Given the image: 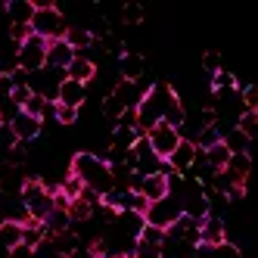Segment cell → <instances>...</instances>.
Instances as JSON below:
<instances>
[{
	"label": "cell",
	"mask_w": 258,
	"mask_h": 258,
	"mask_svg": "<svg viewBox=\"0 0 258 258\" xmlns=\"http://www.w3.org/2000/svg\"><path fill=\"white\" fill-rule=\"evenodd\" d=\"M72 174L84 183V190L97 193V196H106L109 190H115L112 168H109V162L97 153H75L72 156Z\"/></svg>",
	"instance_id": "obj_1"
},
{
	"label": "cell",
	"mask_w": 258,
	"mask_h": 258,
	"mask_svg": "<svg viewBox=\"0 0 258 258\" xmlns=\"http://www.w3.org/2000/svg\"><path fill=\"white\" fill-rule=\"evenodd\" d=\"M66 16L59 7H53V4H34V16H31V22H28V31L34 34V38H41V41H59L66 38Z\"/></svg>",
	"instance_id": "obj_2"
},
{
	"label": "cell",
	"mask_w": 258,
	"mask_h": 258,
	"mask_svg": "<svg viewBox=\"0 0 258 258\" xmlns=\"http://www.w3.org/2000/svg\"><path fill=\"white\" fill-rule=\"evenodd\" d=\"M22 209L31 221H41L44 224V218L56 209L53 206V190L38 177H25L22 180Z\"/></svg>",
	"instance_id": "obj_3"
},
{
	"label": "cell",
	"mask_w": 258,
	"mask_h": 258,
	"mask_svg": "<svg viewBox=\"0 0 258 258\" xmlns=\"http://www.w3.org/2000/svg\"><path fill=\"white\" fill-rule=\"evenodd\" d=\"M16 69H22L25 75H34V72L47 69V41L28 34V38L16 47Z\"/></svg>",
	"instance_id": "obj_4"
},
{
	"label": "cell",
	"mask_w": 258,
	"mask_h": 258,
	"mask_svg": "<svg viewBox=\"0 0 258 258\" xmlns=\"http://www.w3.org/2000/svg\"><path fill=\"white\" fill-rule=\"evenodd\" d=\"M183 212H180V202H177V196H165V199H159V202H150L146 206V212H143V221L150 227H159V230H168V227H174L177 224V218H180Z\"/></svg>",
	"instance_id": "obj_5"
},
{
	"label": "cell",
	"mask_w": 258,
	"mask_h": 258,
	"mask_svg": "<svg viewBox=\"0 0 258 258\" xmlns=\"http://www.w3.org/2000/svg\"><path fill=\"white\" fill-rule=\"evenodd\" d=\"M146 137V143H150V150L165 162V159H168L174 150H177V143L183 140L180 137V131H177V127H171V124H165V121H159L156 127H150V131H146L143 134Z\"/></svg>",
	"instance_id": "obj_6"
},
{
	"label": "cell",
	"mask_w": 258,
	"mask_h": 258,
	"mask_svg": "<svg viewBox=\"0 0 258 258\" xmlns=\"http://www.w3.org/2000/svg\"><path fill=\"white\" fill-rule=\"evenodd\" d=\"M134 193H140L146 202H159L171 193V174L168 171H159V174H150V177H140Z\"/></svg>",
	"instance_id": "obj_7"
},
{
	"label": "cell",
	"mask_w": 258,
	"mask_h": 258,
	"mask_svg": "<svg viewBox=\"0 0 258 258\" xmlns=\"http://www.w3.org/2000/svg\"><path fill=\"white\" fill-rule=\"evenodd\" d=\"M41 127H44V121H41V118H31V115H25L22 109H19V112H16V115L10 118V131H13V137L19 140V143L38 140V137H41Z\"/></svg>",
	"instance_id": "obj_8"
},
{
	"label": "cell",
	"mask_w": 258,
	"mask_h": 258,
	"mask_svg": "<svg viewBox=\"0 0 258 258\" xmlns=\"http://www.w3.org/2000/svg\"><path fill=\"white\" fill-rule=\"evenodd\" d=\"M87 100V84H78L72 78H62L56 87V103L59 106H72V109H81Z\"/></svg>",
	"instance_id": "obj_9"
},
{
	"label": "cell",
	"mask_w": 258,
	"mask_h": 258,
	"mask_svg": "<svg viewBox=\"0 0 258 258\" xmlns=\"http://www.w3.org/2000/svg\"><path fill=\"white\" fill-rule=\"evenodd\" d=\"M196 156H199V150H196V143H190V140H180L177 143V150L165 159V165H168L171 171H177V174H183V171H190L193 168V162H196Z\"/></svg>",
	"instance_id": "obj_10"
},
{
	"label": "cell",
	"mask_w": 258,
	"mask_h": 258,
	"mask_svg": "<svg viewBox=\"0 0 258 258\" xmlns=\"http://www.w3.org/2000/svg\"><path fill=\"white\" fill-rule=\"evenodd\" d=\"M227 239V227L218 215H206L199 221V243H209V246H218Z\"/></svg>",
	"instance_id": "obj_11"
},
{
	"label": "cell",
	"mask_w": 258,
	"mask_h": 258,
	"mask_svg": "<svg viewBox=\"0 0 258 258\" xmlns=\"http://www.w3.org/2000/svg\"><path fill=\"white\" fill-rule=\"evenodd\" d=\"M75 56H78V53L72 50V47H69L62 38H59V41H50V44H47V69L66 72V69H69V62L75 59Z\"/></svg>",
	"instance_id": "obj_12"
},
{
	"label": "cell",
	"mask_w": 258,
	"mask_h": 258,
	"mask_svg": "<svg viewBox=\"0 0 258 258\" xmlns=\"http://www.w3.org/2000/svg\"><path fill=\"white\" fill-rule=\"evenodd\" d=\"M118 72H121V81H140L143 78V72H146V62H143V56L140 53H134V50H124L121 56H118Z\"/></svg>",
	"instance_id": "obj_13"
},
{
	"label": "cell",
	"mask_w": 258,
	"mask_h": 258,
	"mask_svg": "<svg viewBox=\"0 0 258 258\" xmlns=\"http://www.w3.org/2000/svg\"><path fill=\"white\" fill-rule=\"evenodd\" d=\"M94 75H97V62L90 59V56H84V53H78V56L69 62V69H66V78L78 81V84L94 81Z\"/></svg>",
	"instance_id": "obj_14"
},
{
	"label": "cell",
	"mask_w": 258,
	"mask_h": 258,
	"mask_svg": "<svg viewBox=\"0 0 258 258\" xmlns=\"http://www.w3.org/2000/svg\"><path fill=\"white\" fill-rule=\"evenodd\" d=\"M112 97H115V103L124 109V112H134L137 103H140V97H143V90H140L134 81H118V84L112 87Z\"/></svg>",
	"instance_id": "obj_15"
},
{
	"label": "cell",
	"mask_w": 258,
	"mask_h": 258,
	"mask_svg": "<svg viewBox=\"0 0 258 258\" xmlns=\"http://www.w3.org/2000/svg\"><path fill=\"white\" fill-rule=\"evenodd\" d=\"M4 13L10 16V25H28L34 16V4L31 0H7Z\"/></svg>",
	"instance_id": "obj_16"
},
{
	"label": "cell",
	"mask_w": 258,
	"mask_h": 258,
	"mask_svg": "<svg viewBox=\"0 0 258 258\" xmlns=\"http://www.w3.org/2000/svg\"><path fill=\"white\" fill-rule=\"evenodd\" d=\"M221 143L227 146L230 156H249V150H252V140H249L246 134H239L236 127H227L224 137H221Z\"/></svg>",
	"instance_id": "obj_17"
},
{
	"label": "cell",
	"mask_w": 258,
	"mask_h": 258,
	"mask_svg": "<svg viewBox=\"0 0 258 258\" xmlns=\"http://www.w3.org/2000/svg\"><path fill=\"white\" fill-rule=\"evenodd\" d=\"M22 243V221H13V218H7V221H0V249H13V246H19Z\"/></svg>",
	"instance_id": "obj_18"
},
{
	"label": "cell",
	"mask_w": 258,
	"mask_h": 258,
	"mask_svg": "<svg viewBox=\"0 0 258 258\" xmlns=\"http://www.w3.org/2000/svg\"><path fill=\"white\" fill-rule=\"evenodd\" d=\"M69 227H72V218H69V212H66V209H53V212L44 218V230H47V236L69 233Z\"/></svg>",
	"instance_id": "obj_19"
},
{
	"label": "cell",
	"mask_w": 258,
	"mask_h": 258,
	"mask_svg": "<svg viewBox=\"0 0 258 258\" xmlns=\"http://www.w3.org/2000/svg\"><path fill=\"white\" fill-rule=\"evenodd\" d=\"M62 41H66L72 50H75V53H81V50H87L90 44H94V34H90L84 25H81V28H78V25H69V28H66V38H62Z\"/></svg>",
	"instance_id": "obj_20"
},
{
	"label": "cell",
	"mask_w": 258,
	"mask_h": 258,
	"mask_svg": "<svg viewBox=\"0 0 258 258\" xmlns=\"http://www.w3.org/2000/svg\"><path fill=\"white\" fill-rule=\"evenodd\" d=\"M56 193H62V196H66V199L72 202V199H78V196L84 193V183H81V180H78L75 174L69 171V174H66V177L59 180V187H56Z\"/></svg>",
	"instance_id": "obj_21"
},
{
	"label": "cell",
	"mask_w": 258,
	"mask_h": 258,
	"mask_svg": "<svg viewBox=\"0 0 258 258\" xmlns=\"http://www.w3.org/2000/svg\"><path fill=\"white\" fill-rule=\"evenodd\" d=\"M236 131L239 134H246L249 140H255V134H258V112H249V109H243V115L236 118Z\"/></svg>",
	"instance_id": "obj_22"
},
{
	"label": "cell",
	"mask_w": 258,
	"mask_h": 258,
	"mask_svg": "<svg viewBox=\"0 0 258 258\" xmlns=\"http://www.w3.org/2000/svg\"><path fill=\"white\" fill-rule=\"evenodd\" d=\"M162 243H165V230H159V227H150V224H146V227L140 230V236H137V246L162 249Z\"/></svg>",
	"instance_id": "obj_23"
},
{
	"label": "cell",
	"mask_w": 258,
	"mask_h": 258,
	"mask_svg": "<svg viewBox=\"0 0 258 258\" xmlns=\"http://www.w3.org/2000/svg\"><path fill=\"white\" fill-rule=\"evenodd\" d=\"M221 90H236V78H233V75H227L224 69L212 75V94H221Z\"/></svg>",
	"instance_id": "obj_24"
},
{
	"label": "cell",
	"mask_w": 258,
	"mask_h": 258,
	"mask_svg": "<svg viewBox=\"0 0 258 258\" xmlns=\"http://www.w3.org/2000/svg\"><path fill=\"white\" fill-rule=\"evenodd\" d=\"M78 112H81V109H72V106L53 103V118H56L59 124H75V121H78Z\"/></svg>",
	"instance_id": "obj_25"
},
{
	"label": "cell",
	"mask_w": 258,
	"mask_h": 258,
	"mask_svg": "<svg viewBox=\"0 0 258 258\" xmlns=\"http://www.w3.org/2000/svg\"><path fill=\"white\" fill-rule=\"evenodd\" d=\"M16 109H22L28 100H31V87L28 84H13V90H10V97H7Z\"/></svg>",
	"instance_id": "obj_26"
},
{
	"label": "cell",
	"mask_w": 258,
	"mask_h": 258,
	"mask_svg": "<svg viewBox=\"0 0 258 258\" xmlns=\"http://www.w3.org/2000/svg\"><path fill=\"white\" fill-rule=\"evenodd\" d=\"M103 115H106V118H112V121H118V118L124 115V109L115 103V97H112V94H109V97L103 100Z\"/></svg>",
	"instance_id": "obj_27"
},
{
	"label": "cell",
	"mask_w": 258,
	"mask_h": 258,
	"mask_svg": "<svg viewBox=\"0 0 258 258\" xmlns=\"http://www.w3.org/2000/svg\"><path fill=\"white\" fill-rule=\"evenodd\" d=\"M121 16H124V22H127V25H140V22H143V7L127 4V7L121 10Z\"/></svg>",
	"instance_id": "obj_28"
},
{
	"label": "cell",
	"mask_w": 258,
	"mask_h": 258,
	"mask_svg": "<svg viewBox=\"0 0 258 258\" xmlns=\"http://www.w3.org/2000/svg\"><path fill=\"white\" fill-rule=\"evenodd\" d=\"M212 258H243V255H239V249H236L233 243H227V239H224V243H218V246H215Z\"/></svg>",
	"instance_id": "obj_29"
},
{
	"label": "cell",
	"mask_w": 258,
	"mask_h": 258,
	"mask_svg": "<svg viewBox=\"0 0 258 258\" xmlns=\"http://www.w3.org/2000/svg\"><path fill=\"white\" fill-rule=\"evenodd\" d=\"M202 69H206L209 75H215V72H221V56H218L215 50H209L206 56H202Z\"/></svg>",
	"instance_id": "obj_30"
},
{
	"label": "cell",
	"mask_w": 258,
	"mask_h": 258,
	"mask_svg": "<svg viewBox=\"0 0 258 258\" xmlns=\"http://www.w3.org/2000/svg\"><path fill=\"white\" fill-rule=\"evenodd\" d=\"M243 106L249 112H258V90L255 87H243Z\"/></svg>",
	"instance_id": "obj_31"
},
{
	"label": "cell",
	"mask_w": 258,
	"mask_h": 258,
	"mask_svg": "<svg viewBox=\"0 0 258 258\" xmlns=\"http://www.w3.org/2000/svg\"><path fill=\"white\" fill-rule=\"evenodd\" d=\"M7 258H34V249H28L25 243H19V246H13L7 252Z\"/></svg>",
	"instance_id": "obj_32"
},
{
	"label": "cell",
	"mask_w": 258,
	"mask_h": 258,
	"mask_svg": "<svg viewBox=\"0 0 258 258\" xmlns=\"http://www.w3.org/2000/svg\"><path fill=\"white\" fill-rule=\"evenodd\" d=\"M10 34H13V41H16V47H19V44H22V41L28 38L31 31H28V25H13V28H10Z\"/></svg>",
	"instance_id": "obj_33"
},
{
	"label": "cell",
	"mask_w": 258,
	"mask_h": 258,
	"mask_svg": "<svg viewBox=\"0 0 258 258\" xmlns=\"http://www.w3.org/2000/svg\"><path fill=\"white\" fill-rule=\"evenodd\" d=\"M212 252H215V246H209V243H196L193 246V258H212Z\"/></svg>",
	"instance_id": "obj_34"
},
{
	"label": "cell",
	"mask_w": 258,
	"mask_h": 258,
	"mask_svg": "<svg viewBox=\"0 0 258 258\" xmlns=\"http://www.w3.org/2000/svg\"><path fill=\"white\" fill-rule=\"evenodd\" d=\"M0 124H4V109H0Z\"/></svg>",
	"instance_id": "obj_35"
},
{
	"label": "cell",
	"mask_w": 258,
	"mask_h": 258,
	"mask_svg": "<svg viewBox=\"0 0 258 258\" xmlns=\"http://www.w3.org/2000/svg\"><path fill=\"white\" fill-rule=\"evenodd\" d=\"M59 258H72V255H59Z\"/></svg>",
	"instance_id": "obj_36"
}]
</instances>
